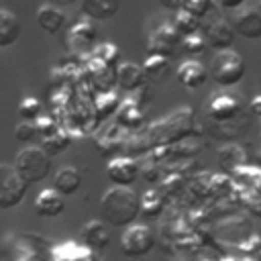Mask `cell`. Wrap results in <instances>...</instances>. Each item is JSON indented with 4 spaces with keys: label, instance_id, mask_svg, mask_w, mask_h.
<instances>
[{
    "label": "cell",
    "instance_id": "6da1fadb",
    "mask_svg": "<svg viewBox=\"0 0 261 261\" xmlns=\"http://www.w3.org/2000/svg\"><path fill=\"white\" fill-rule=\"evenodd\" d=\"M141 214V198L130 188L112 186L100 198V216L102 222L114 228H126L135 224Z\"/></svg>",
    "mask_w": 261,
    "mask_h": 261
},
{
    "label": "cell",
    "instance_id": "7a4b0ae2",
    "mask_svg": "<svg viewBox=\"0 0 261 261\" xmlns=\"http://www.w3.org/2000/svg\"><path fill=\"white\" fill-rule=\"evenodd\" d=\"M247 73V65L245 59L239 51L234 49H222L216 51V55L210 61L208 67V77L220 86V88H232L237 86Z\"/></svg>",
    "mask_w": 261,
    "mask_h": 261
},
{
    "label": "cell",
    "instance_id": "3957f363",
    "mask_svg": "<svg viewBox=\"0 0 261 261\" xmlns=\"http://www.w3.org/2000/svg\"><path fill=\"white\" fill-rule=\"evenodd\" d=\"M12 167L27 186L39 184L51 173V157L41 147H24L16 153Z\"/></svg>",
    "mask_w": 261,
    "mask_h": 261
},
{
    "label": "cell",
    "instance_id": "277c9868",
    "mask_svg": "<svg viewBox=\"0 0 261 261\" xmlns=\"http://www.w3.org/2000/svg\"><path fill=\"white\" fill-rule=\"evenodd\" d=\"M200 35L204 37L206 45L212 47V49H216V51L232 49L234 39H237V33H234L232 24L226 18L216 16V14H206L202 18Z\"/></svg>",
    "mask_w": 261,
    "mask_h": 261
},
{
    "label": "cell",
    "instance_id": "5b68a950",
    "mask_svg": "<svg viewBox=\"0 0 261 261\" xmlns=\"http://www.w3.org/2000/svg\"><path fill=\"white\" fill-rule=\"evenodd\" d=\"M153 247H155V237H153V230L147 224H137L135 222V224L126 226V230L120 237V251L128 259L145 257L147 253H151Z\"/></svg>",
    "mask_w": 261,
    "mask_h": 261
},
{
    "label": "cell",
    "instance_id": "8992f818",
    "mask_svg": "<svg viewBox=\"0 0 261 261\" xmlns=\"http://www.w3.org/2000/svg\"><path fill=\"white\" fill-rule=\"evenodd\" d=\"M29 186L18 177L12 165L0 163V210H12L16 208L24 196Z\"/></svg>",
    "mask_w": 261,
    "mask_h": 261
},
{
    "label": "cell",
    "instance_id": "52a82bcc",
    "mask_svg": "<svg viewBox=\"0 0 261 261\" xmlns=\"http://www.w3.org/2000/svg\"><path fill=\"white\" fill-rule=\"evenodd\" d=\"M232 29L243 39H261V0H247L243 6H239L234 10Z\"/></svg>",
    "mask_w": 261,
    "mask_h": 261
},
{
    "label": "cell",
    "instance_id": "ba28073f",
    "mask_svg": "<svg viewBox=\"0 0 261 261\" xmlns=\"http://www.w3.org/2000/svg\"><path fill=\"white\" fill-rule=\"evenodd\" d=\"M177 47H181V35L173 29V24H161L149 41L151 55H161L167 59H171L175 55Z\"/></svg>",
    "mask_w": 261,
    "mask_h": 261
},
{
    "label": "cell",
    "instance_id": "9c48e42d",
    "mask_svg": "<svg viewBox=\"0 0 261 261\" xmlns=\"http://www.w3.org/2000/svg\"><path fill=\"white\" fill-rule=\"evenodd\" d=\"M106 177L112 186L130 188L139 179V165L130 157H116L106 165Z\"/></svg>",
    "mask_w": 261,
    "mask_h": 261
},
{
    "label": "cell",
    "instance_id": "30bf717a",
    "mask_svg": "<svg viewBox=\"0 0 261 261\" xmlns=\"http://www.w3.org/2000/svg\"><path fill=\"white\" fill-rule=\"evenodd\" d=\"M80 241L90 251H106L110 245V228L102 220H90L80 230Z\"/></svg>",
    "mask_w": 261,
    "mask_h": 261
},
{
    "label": "cell",
    "instance_id": "8fae6325",
    "mask_svg": "<svg viewBox=\"0 0 261 261\" xmlns=\"http://www.w3.org/2000/svg\"><path fill=\"white\" fill-rule=\"evenodd\" d=\"M175 80L188 90H198L208 82V69L200 61L188 59L175 69Z\"/></svg>",
    "mask_w": 261,
    "mask_h": 261
},
{
    "label": "cell",
    "instance_id": "7c38bea8",
    "mask_svg": "<svg viewBox=\"0 0 261 261\" xmlns=\"http://www.w3.org/2000/svg\"><path fill=\"white\" fill-rule=\"evenodd\" d=\"M63 210H65V196H61L53 188L41 190L39 196L35 198V212L43 218H55L63 214Z\"/></svg>",
    "mask_w": 261,
    "mask_h": 261
},
{
    "label": "cell",
    "instance_id": "4fadbf2b",
    "mask_svg": "<svg viewBox=\"0 0 261 261\" xmlns=\"http://www.w3.org/2000/svg\"><path fill=\"white\" fill-rule=\"evenodd\" d=\"M208 112L214 120L228 122V120L239 116L241 100H239V96H232V94H218V96L212 98V102L208 106Z\"/></svg>",
    "mask_w": 261,
    "mask_h": 261
},
{
    "label": "cell",
    "instance_id": "5bb4252c",
    "mask_svg": "<svg viewBox=\"0 0 261 261\" xmlns=\"http://www.w3.org/2000/svg\"><path fill=\"white\" fill-rule=\"evenodd\" d=\"M80 10L90 20H108L118 14L120 0H77Z\"/></svg>",
    "mask_w": 261,
    "mask_h": 261
},
{
    "label": "cell",
    "instance_id": "9a60e30c",
    "mask_svg": "<svg viewBox=\"0 0 261 261\" xmlns=\"http://www.w3.org/2000/svg\"><path fill=\"white\" fill-rule=\"evenodd\" d=\"M116 84L124 92H137L147 84V77L143 73V67L137 63H118L116 65Z\"/></svg>",
    "mask_w": 261,
    "mask_h": 261
},
{
    "label": "cell",
    "instance_id": "2e32d148",
    "mask_svg": "<svg viewBox=\"0 0 261 261\" xmlns=\"http://www.w3.org/2000/svg\"><path fill=\"white\" fill-rule=\"evenodd\" d=\"M96 41V27L90 18H82L80 22H75L69 29V45L71 49L77 51H86L92 47V43Z\"/></svg>",
    "mask_w": 261,
    "mask_h": 261
},
{
    "label": "cell",
    "instance_id": "e0dca14e",
    "mask_svg": "<svg viewBox=\"0 0 261 261\" xmlns=\"http://www.w3.org/2000/svg\"><path fill=\"white\" fill-rule=\"evenodd\" d=\"M20 31L22 27H20L18 16L12 10L0 8V49L14 45L20 37Z\"/></svg>",
    "mask_w": 261,
    "mask_h": 261
},
{
    "label": "cell",
    "instance_id": "ac0fdd59",
    "mask_svg": "<svg viewBox=\"0 0 261 261\" xmlns=\"http://www.w3.org/2000/svg\"><path fill=\"white\" fill-rule=\"evenodd\" d=\"M37 24L41 27V31H45L47 35H55L63 29L65 24V14L61 8L53 6V4H45L37 10Z\"/></svg>",
    "mask_w": 261,
    "mask_h": 261
},
{
    "label": "cell",
    "instance_id": "d6986e66",
    "mask_svg": "<svg viewBox=\"0 0 261 261\" xmlns=\"http://www.w3.org/2000/svg\"><path fill=\"white\" fill-rule=\"evenodd\" d=\"M82 186V173L75 167H61L53 175V190H57L61 196H73Z\"/></svg>",
    "mask_w": 261,
    "mask_h": 261
},
{
    "label": "cell",
    "instance_id": "ffe728a7",
    "mask_svg": "<svg viewBox=\"0 0 261 261\" xmlns=\"http://www.w3.org/2000/svg\"><path fill=\"white\" fill-rule=\"evenodd\" d=\"M141 67L147 82H153V84H161L169 75V59L161 55H149Z\"/></svg>",
    "mask_w": 261,
    "mask_h": 261
},
{
    "label": "cell",
    "instance_id": "44dd1931",
    "mask_svg": "<svg viewBox=\"0 0 261 261\" xmlns=\"http://www.w3.org/2000/svg\"><path fill=\"white\" fill-rule=\"evenodd\" d=\"M200 24H202V18L190 14L188 10H177L175 12V18H173V29L181 35V37H188V35H194V33H200Z\"/></svg>",
    "mask_w": 261,
    "mask_h": 261
},
{
    "label": "cell",
    "instance_id": "7402d4cb",
    "mask_svg": "<svg viewBox=\"0 0 261 261\" xmlns=\"http://www.w3.org/2000/svg\"><path fill=\"white\" fill-rule=\"evenodd\" d=\"M43 141V151L51 157V155H57V153H61V151H65L67 149V145H69V137L63 133V130H55L53 135H49V137H45V139H41Z\"/></svg>",
    "mask_w": 261,
    "mask_h": 261
},
{
    "label": "cell",
    "instance_id": "603a6c76",
    "mask_svg": "<svg viewBox=\"0 0 261 261\" xmlns=\"http://www.w3.org/2000/svg\"><path fill=\"white\" fill-rule=\"evenodd\" d=\"M163 210V198L157 194V192H147L143 198H141V214L147 216V218H155L159 216Z\"/></svg>",
    "mask_w": 261,
    "mask_h": 261
},
{
    "label": "cell",
    "instance_id": "cb8c5ba5",
    "mask_svg": "<svg viewBox=\"0 0 261 261\" xmlns=\"http://www.w3.org/2000/svg\"><path fill=\"white\" fill-rule=\"evenodd\" d=\"M94 57L104 65V67H116L118 65V59H120V51L114 43H102L96 51H94Z\"/></svg>",
    "mask_w": 261,
    "mask_h": 261
},
{
    "label": "cell",
    "instance_id": "d4e9b609",
    "mask_svg": "<svg viewBox=\"0 0 261 261\" xmlns=\"http://www.w3.org/2000/svg\"><path fill=\"white\" fill-rule=\"evenodd\" d=\"M18 114L22 120L27 122H35L39 116H41V102L33 96H27L20 104H18Z\"/></svg>",
    "mask_w": 261,
    "mask_h": 261
},
{
    "label": "cell",
    "instance_id": "484cf974",
    "mask_svg": "<svg viewBox=\"0 0 261 261\" xmlns=\"http://www.w3.org/2000/svg\"><path fill=\"white\" fill-rule=\"evenodd\" d=\"M181 47L188 55H200V53L206 51V41L200 33H194V35L181 37Z\"/></svg>",
    "mask_w": 261,
    "mask_h": 261
},
{
    "label": "cell",
    "instance_id": "4316f807",
    "mask_svg": "<svg viewBox=\"0 0 261 261\" xmlns=\"http://www.w3.org/2000/svg\"><path fill=\"white\" fill-rule=\"evenodd\" d=\"M181 10H188L190 14L204 18L212 10V0H181Z\"/></svg>",
    "mask_w": 261,
    "mask_h": 261
},
{
    "label": "cell",
    "instance_id": "83f0119b",
    "mask_svg": "<svg viewBox=\"0 0 261 261\" xmlns=\"http://www.w3.org/2000/svg\"><path fill=\"white\" fill-rule=\"evenodd\" d=\"M35 137H37L35 122H27V120H22L20 124H16V128H14V139H16L18 143L29 145V143L35 141Z\"/></svg>",
    "mask_w": 261,
    "mask_h": 261
},
{
    "label": "cell",
    "instance_id": "f1b7e54d",
    "mask_svg": "<svg viewBox=\"0 0 261 261\" xmlns=\"http://www.w3.org/2000/svg\"><path fill=\"white\" fill-rule=\"evenodd\" d=\"M118 98L114 96V94H108V102H106V114H110V112H114L116 108H118ZM98 112L102 114L104 112V102L102 100H98Z\"/></svg>",
    "mask_w": 261,
    "mask_h": 261
},
{
    "label": "cell",
    "instance_id": "f546056e",
    "mask_svg": "<svg viewBox=\"0 0 261 261\" xmlns=\"http://www.w3.org/2000/svg\"><path fill=\"white\" fill-rule=\"evenodd\" d=\"M247 0H218V4L222 6V8H226V10H237L239 6H243Z\"/></svg>",
    "mask_w": 261,
    "mask_h": 261
},
{
    "label": "cell",
    "instance_id": "4dcf8cb0",
    "mask_svg": "<svg viewBox=\"0 0 261 261\" xmlns=\"http://www.w3.org/2000/svg\"><path fill=\"white\" fill-rule=\"evenodd\" d=\"M159 4L163 6V8H167V10H179L181 8V0H159Z\"/></svg>",
    "mask_w": 261,
    "mask_h": 261
},
{
    "label": "cell",
    "instance_id": "1f68e13d",
    "mask_svg": "<svg viewBox=\"0 0 261 261\" xmlns=\"http://www.w3.org/2000/svg\"><path fill=\"white\" fill-rule=\"evenodd\" d=\"M251 112H253L255 116H259V118H261V94H259V96H255V98L251 100Z\"/></svg>",
    "mask_w": 261,
    "mask_h": 261
},
{
    "label": "cell",
    "instance_id": "d6a6232c",
    "mask_svg": "<svg viewBox=\"0 0 261 261\" xmlns=\"http://www.w3.org/2000/svg\"><path fill=\"white\" fill-rule=\"evenodd\" d=\"M251 210H253V212H255L257 216H261V202H257V204H253V206H251Z\"/></svg>",
    "mask_w": 261,
    "mask_h": 261
},
{
    "label": "cell",
    "instance_id": "836d02e7",
    "mask_svg": "<svg viewBox=\"0 0 261 261\" xmlns=\"http://www.w3.org/2000/svg\"><path fill=\"white\" fill-rule=\"evenodd\" d=\"M55 4H71V2H77V0H51Z\"/></svg>",
    "mask_w": 261,
    "mask_h": 261
}]
</instances>
